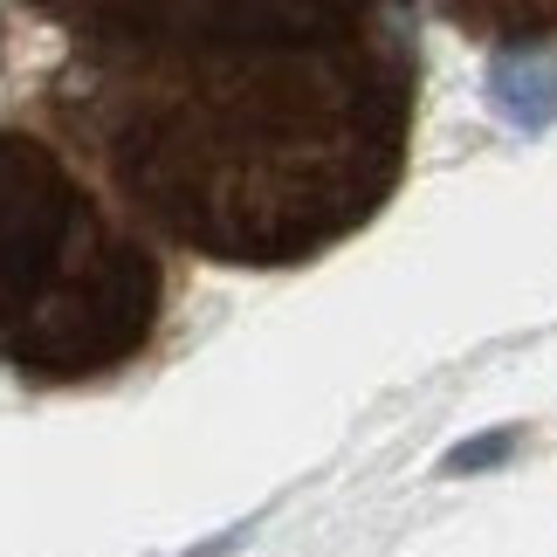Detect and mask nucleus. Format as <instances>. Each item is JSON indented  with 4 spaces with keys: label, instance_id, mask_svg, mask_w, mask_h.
I'll use <instances>...</instances> for the list:
<instances>
[{
    "label": "nucleus",
    "instance_id": "4",
    "mask_svg": "<svg viewBox=\"0 0 557 557\" xmlns=\"http://www.w3.org/2000/svg\"><path fill=\"white\" fill-rule=\"evenodd\" d=\"M441 21L461 35L488 41V49H550L557 41V0H434Z\"/></svg>",
    "mask_w": 557,
    "mask_h": 557
},
{
    "label": "nucleus",
    "instance_id": "1",
    "mask_svg": "<svg viewBox=\"0 0 557 557\" xmlns=\"http://www.w3.org/2000/svg\"><path fill=\"white\" fill-rule=\"evenodd\" d=\"M413 21L234 62L62 49L41 117L159 242L221 269H296L351 242L406 180Z\"/></svg>",
    "mask_w": 557,
    "mask_h": 557
},
{
    "label": "nucleus",
    "instance_id": "5",
    "mask_svg": "<svg viewBox=\"0 0 557 557\" xmlns=\"http://www.w3.org/2000/svg\"><path fill=\"white\" fill-rule=\"evenodd\" d=\"M509 447H517V434H509V426H503V434H488V441H468V447H455V455L441 461V475H475V468L503 461Z\"/></svg>",
    "mask_w": 557,
    "mask_h": 557
},
{
    "label": "nucleus",
    "instance_id": "2",
    "mask_svg": "<svg viewBox=\"0 0 557 557\" xmlns=\"http://www.w3.org/2000/svg\"><path fill=\"white\" fill-rule=\"evenodd\" d=\"M159 310L152 227L62 145L0 124V366L28 385L111 379L152 345Z\"/></svg>",
    "mask_w": 557,
    "mask_h": 557
},
{
    "label": "nucleus",
    "instance_id": "3",
    "mask_svg": "<svg viewBox=\"0 0 557 557\" xmlns=\"http://www.w3.org/2000/svg\"><path fill=\"white\" fill-rule=\"evenodd\" d=\"M62 49L138 62H234L413 21V0H14Z\"/></svg>",
    "mask_w": 557,
    "mask_h": 557
}]
</instances>
